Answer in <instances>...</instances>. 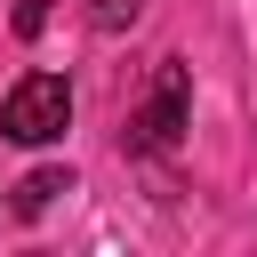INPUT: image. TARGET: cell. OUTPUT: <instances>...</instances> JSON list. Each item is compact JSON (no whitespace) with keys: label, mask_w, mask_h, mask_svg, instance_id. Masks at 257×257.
I'll use <instances>...</instances> for the list:
<instances>
[{"label":"cell","mask_w":257,"mask_h":257,"mask_svg":"<svg viewBox=\"0 0 257 257\" xmlns=\"http://www.w3.org/2000/svg\"><path fill=\"white\" fill-rule=\"evenodd\" d=\"M56 193H72V169H32V177H24L16 193H8V209H16V217H40V209H48Z\"/></svg>","instance_id":"3"},{"label":"cell","mask_w":257,"mask_h":257,"mask_svg":"<svg viewBox=\"0 0 257 257\" xmlns=\"http://www.w3.org/2000/svg\"><path fill=\"white\" fill-rule=\"evenodd\" d=\"M64 120H72L64 72H24L0 96V137H16V145H48V137H64Z\"/></svg>","instance_id":"2"},{"label":"cell","mask_w":257,"mask_h":257,"mask_svg":"<svg viewBox=\"0 0 257 257\" xmlns=\"http://www.w3.org/2000/svg\"><path fill=\"white\" fill-rule=\"evenodd\" d=\"M137 16H145V0H88V24L96 32H128Z\"/></svg>","instance_id":"4"},{"label":"cell","mask_w":257,"mask_h":257,"mask_svg":"<svg viewBox=\"0 0 257 257\" xmlns=\"http://www.w3.org/2000/svg\"><path fill=\"white\" fill-rule=\"evenodd\" d=\"M185 128H193V72H185V56H161V64H153L145 104L128 112V153L161 161V153H177V145H185Z\"/></svg>","instance_id":"1"},{"label":"cell","mask_w":257,"mask_h":257,"mask_svg":"<svg viewBox=\"0 0 257 257\" xmlns=\"http://www.w3.org/2000/svg\"><path fill=\"white\" fill-rule=\"evenodd\" d=\"M40 24H48V0H16V40H40Z\"/></svg>","instance_id":"5"}]
</instances>
